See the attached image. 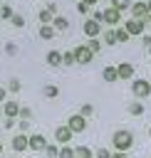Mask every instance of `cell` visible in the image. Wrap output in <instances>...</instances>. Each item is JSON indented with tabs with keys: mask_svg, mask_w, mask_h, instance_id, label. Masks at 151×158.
Returning <instances> with one entry per match:
<instances>
[{
	"mask_svg": "<svg viewBox=\"0 0 151 158\" xmlns=\"http://www.w3.org/2000/svg\"><path fill=\"white\" fill-rule=\"evenodd\" d=\"M111 143H114V148H116V151H124V153H129V151H131V146H134V136H131V131H126V128H119V131H114V136H111Z\"/></svg>",
	"mask_w": 151,
	"mask_h": 158,
	"instance_id": "6da1fadb",
	"label": "cell"
},
{
	"mask_svg": "<svg viewBox=\"0 0 151 158\" xmlns=\"http://www.w3.org/2000/svg\"><path fill=\"white\" fill-rule=\"evenodd\" d=\"M131 94H134V99H139V101L149 99V96H151V81H146V79H134Z\"/></svg>",
	"mask_w": 151,
	"mask_h": 158,
	"instance_id": "7a4b0ae2",
	"label": "cell"
},
{
	"mask_svg": "<svg viewBox=\"0 0 151 158\" xmlns=\"http://www.w3.org/2000/svg\"><path fill=\"white\" fill-rule=\"evenodd\" d=\"M67 128H69L72 133H84V131H87V118H84L82 114H72V116L67 118Z\"/></svg>",
	"mask_w": 151,
	"mask_h": 158,
	"instance_id": "3957f363",
	"label": "cell"
},
{
	"mask_svg": "<svg viewBox=\"0 0 151 158\" xmlns=\"http://www.w3.org/2000/svg\"><path fill=\"white\" fill-rule=\"evenodd\" d=\"M72 52H74V62H79V64H89V62L94 59V54H92V49H89L87 44H79V47H74Z\"/></svg>",
	"mask_w": 151,
	"mask_h": 158,
	"instance_id": "277c9868",
	"label": "cell"
},
{
	"mask_svg": "<svg viewBox=\"0 0 151 158\" xmlns=\"http://www.w3.org/2000/svg\"><path fill=\"white\" fill-rule=\"evenodd\" d=\"M124 30H126L129 35L139 37V35H144V20H136V17H131V20H126V22H124Z\"/></svg>",
	"mask_w": 151,
	"mask_h": 158,
	"instance_id": "5b68a950",
	"label": "cell"
},
{
	"mask_svg": "<svg viewBox=\"0 0 151 158\" xmlns=\"http://www.w3.org/2000/svg\"><path fill=\"white\" fill-rule=\"evenodd\" d=\"M101 22H106V25H119L121 22V12L119 10H114V7H106L104 12H101Z\"/></svg>",
	"mask_w": 151,
	"mask_h": 158,
	"instance_id": "8992f818",
	"label": "cell"
},
{
	"mask_svg": "<svg viewBox=\"0 0 151 158\" xmlns=\"http://www.w3.org/2000/svg\"><path fill=\"white\" fill-rule=\"evenodd\" d=\"M45 146H47V141H45L42 133H32V136H27V148H30V151H45Z\"/></svg>",
	"mask_w": 151,
	"mask_h": 158,
	"instance_id": "52a82bcc",
	"label": "cell"
},
{
	"mask_svg": "<svg viewBox=\"0 0 151 158\" xmlns=\"http://www.w3.org/2000/svg\"><path fill=\"white\" fill-rule=\"evenodd\" d=\"M72 136H74V133H72L67 126H57V128H54V141L62 143V146H67V143L72 141Z\"/></svg>",
	"mask_w": 151,
	"mask_h": 158,
	"instance_id": "ba28073f",
	"label": "cell"
},
{
	"mask_svg": "<svg viewBox=\"0 0 151 158\" xmlns=\"http://www.w3.org/2000/svg\"><path fill=\"white\" fill-rule=\"evenodd\" d=\"M82 30H84V35H87V37H99V32H101V25H99L97 20H84Z\"/></svg>",
	"mask_w": 151,
	"mask_h": 158,
	"instance_id": "9c48e42d",
	"label": "cell"
},
{
	"mask_svg": "<svg viewBox=\"0 0 151 158\" xmlns=\"http://www.w3.org/2000/svg\"><path fill=\"white\" fill-rule=\"evenodd\" d=\"M131 15H134L136 20L146 17V15H149V10H146V0H136V2H131Z\"/></svg>",
	"mask_w": 151,
	"mask_h": 158,
	"instance_id": "30bf717a",
	"label": "cell"
},
{
	"mask_svg": "<svg viewBox=\"0 0 151 158\" xmlns=\"http://www.w3.org/2000/svg\"><path fill=\"white\" fill-rule=\"evenodd\" d=\"M116 77H119V79H131V77H134V64H129V62L116 64Z\"/></svg>",
	"mask_w": 151,
	"mask_h": 158,
	"instance_id": "8fae6325",
	"label": "cell"
},
{
	"mask_svg": "<svg viewBox=\"0 0 151 158\" xmlns=\"http://www.w3.org/2000/svg\"><path fill=\"white\" fill-rule=\"evenodd\" d=\"M52 27H54V32H67L69 30V20L62 17V15H54L52 17Z\"/></svg>",
	"mask_w": 151,
	"mask_h": 158,
	"instance_id": "7c38bea8",
	"label": "cell"
},
{
	"mask_svg": "<svg viewBox=\"0 0 151 158\" xmlns=\"http://www.w3.org/2000/svg\"><path fill=\"white\" fill-rule=\"evenodd\" d=\"M45 62H47L50 67H59V64H62V52H57V49H50V52L45 54Z\"/></svg>",
	"mask_w": 151,
	"mask_h": 158,
	"instance_id": "4fadbf2b",
	"label": "cell"
},
{
	"mask_svg": "<svg viewBox=\"0 0 151 158\" xmlns=\"http://www.w3.org/2000/svg\"><path fill=\"white\" fill-rule=\"evenodd\" d=\"M12 151H15V153L27 151V136H25V133H20V136H15V138H12Z\"/></svg>",
	"mask_w": 151,
	"mask_h": 158,
	"instance_id": "5bb4252c",
	"label": "cell"
},
{
	"mask_svg": "<svg viewBox=\"0 0 151 158\" xmlns=\"http://www.w3.org/2000/svg\"><path fill=\"white\" fill-rule=\"evenodd\" d=\"M20 114V104L17 101H5V116L7 118H15Z\"/></svg>",
	"mask_w": 151,
	"mask_h": 158,
	"instance_id": "9a60e30c",
	"label": "cell"
},
{
	"mask_svg": "<svg viewBox=\"0 0 151 158\" xmlns=\"http://www.w3.org/2000/svg\"><path fill=\"white\" fill-rule=\"evenodd\" d=\"M129 114H131V116H144V101H139V99L131 101V104H129Z\"/></svg>",
	"mask_w": 151,
	"mask_h": 158,
	"instance_id": "2e32d148",
	"label": "cell"
},
{
	"mask_svg": "<svg viewBox=\"0 0 151 158\" xmlns=\"http://www.w3.org/2000/svg\"><path fill=\"white\" fill-rule=\"evenodd\" d=\"M101 77H104V81H116L119 77H116V67H104V72H101Z\"/></svg>",
	"mask_w": 151,
	"mask_h": 158,
	"instance_id": "e0dca14e",
	"label": "cell"
},
{
	"mask_svg": "<svg viewBox=\"0 0 151 158\" xmlns=\"http://www.w3.org/2000/svg\"><path fill=\"white\" fill-rule=\"evenodd\" d=\"M40 37L42 40H52L54 37V27L52 25H40Z\"/></svg>",
	"mask_w": 151,
	"mask_h": 158,
	"instance_id": "ac0fdd59",
	"label": "cell"
},
{
	"mask_svg": "<svg viewBox=\"0 0 151 158\" xmlns=\"http://www.w3.org/2000/svg\"><path fill=\"white\" fill-rule=\"evenodd\" d=\"M74 158H92V148H87V146H77V148H74Z\"/></svg>",
	"mask_w": 151,
	"mask_h": 158,
	"instance_id": "d6986e66",
	"label": "cell"
},
{
	"mask_svg": "<svg viewBox=\"0 0 151 158\" xmlns=\"http://www.w3.org/2000/svg\"><path fill=\"white\" fill-rule=\"evenodd\" d=\"M111 7L119 10V12H121V10H129V7H131V0H111Z\"/></svg>",
	"mask_w": 151,
	"mask_h": 158,
	"instance_id": "ffe728a7",
	"label": "cell"
},
{
	"mask_svg": "<svg viewBox=\"0 0 151 158\" xmlns=\"http://www.w3.org/2000/svg\"><path fill=\"white\" fill-rule=\"evenodd\" d=\"M87 47L92 49V54H97V52L101 49V42H99L97 37H89V40H87Z\"/></svg>",
	"mask_w": 151,
	"mask_h": 158,
	"instance_id": "44dd1931",
	"label": "cell"
},
{
	"mask_svg": "<svg viewBox=\"0 0 151 158\" xmlns=\"http://www.w3.org/2000/svg\"><path fill=\"white\" fill-rule=\"evenodd\" d=\"M42 94H45V96H47V99H54V96H57V94H59V89H57V86H52V84H47V86H45V89H42Z\"/></svg>",
	"mask_w": 151,
	"mask_h": 158,
	"instance_id": "7402d4cb",
	"label": "cell"
},
{
	"mask_svg": "<svg viewBox=\"0 0 151 158\" xmlns=\"http://www.w3.org/2000/svg\"><path fill=\"white\" fill-rule=\"evenodd\" d=\"M37 17H40V22H42V25H50V22H52V12H50V10H40V15H37Z\"/></svg>",
	"mask_w": 151,
	"mask_h": 158,
	"instance_id": "603a6c76",
	"label": "cell"
},
{
	"mask_svg": "<svg viewBox=\"0 0 151 158\" xmlns=\"http://www.w3.org/2000/svg\"><path fill=\"white\" fill-rule=\"evenodd\" d=\"M114 35H116V42H126V40L131 37V35H129V32H126L124 27H119V30H114Z\"/></svg>",
	"mask_w": 151,
	"mask_h": 158,
	"instance_id": "cb8c5ba5",
	"label": "cell"
},
{
	"mask_svg": "<svg viewBox=\"0 0 151 158\" xmlns=\"http://www.w3.org/2000/svg\"><path fill=\"white\" fill-rule=\"evenodd\" d=\"M12 15H15V12H12L10 5H2V7H0V17H2V20H10Z\"/></svg>",
	"mask_w": 151,
	"mask_h": 158,
	"instance_id": "d4e9b609",
	"label": "cell"
},
{
	"mask_svg": "<svg viewBox=\"0 0 151 158\" xmlns=\"http://www.w3.org/2000/svg\"><path fill=\"white\" fill-rule=\"evenodd\" d=\"M104 42H106L109 47H114V44H116V35H114V30H109V32H104Z\"/></svg>",
	"mask_w": 151,
	"mask_h": 158,
	"instance_id": "484cf974",
	"label": "cell"
},
{
	"mask_svg": "<svg viewBox=\"0 0 151 158\" xmlns=\"http://www.w3.org/2000/svg\"><path fill=\"white\" fill-rule=\"evenodd\" d=\"M62 64H64V67L74 64V52H62Z\"/></svg>",
	"mask_w": 151,
	"mask_h": 158,
	"instance_id": "4316f807",
	"label": "cell"
},
{
	"mask_svg": "<svg viewBox=\"0 0 151 158\" xmlns=\"http://www.w3.org/2000/svg\"><path fill=\"white\" fill-rule=\"evenodd\" d=\"M57 158H74V148H69V146H64L59 153H57Z\"/></svg>",
	"mask_w": 151,
	"mask_h": 158,
	"instance_id": "83f0119b",
	"label": "cell"
},
{
	"mask_svg": "<svg viewBox=\"0 0 151 158\" xmlns=\"http://www.w3.org/2000/svg\"><path fill=\"white\" fill-rule=\"evenodd\" d=\"M7 89H10V91H20V89H22L20 79H10V81H7Z\"/></svg>",
	"mask_w": 151,
	"mask_h": 158,
	"instance_id": "f1b7e54d",
	"label": "cell"
},
{
	"mask_svg": "<svg viewBox=\"0 0 151 158\" xmlns=\"http://www.w3.org/2000/svg\"><path fill=\"white\" fill-rule=\"evenodd\" d=\"M79 114L87 118V116H92V114H94V106H92V104H82V111H79Z\"/></svg>",
	"mask_w": 151,
	"mask_h": 158,
	"instance_id": "f546056e",
	"label": "cell"
},
{
	"mask_svg": "<svg viewBox=\"0 0 151 158\" xmlns=\"http://www.w3.org/2000/svg\"><path fill=\"white\" fill-rule=\"evenodd\" d=\"M45 153H47L50 158H57V153H59V148H57V146H50V143H47V146H45Z\"/></svg>",
	"mask_w": 151,
	"mask_h": 158,
	"instance_id": "4dcf8cb0",
	"label": "cell"
},
{
	"mask_svg": "<svg viewBox=\"0 0 151 158\" xmlns=\"http://www.w3.org/2000/svg\"><path fill=\"white\" fill-rule=\"evenodd\" d=\"M10 20H12V25H15V27H25V17H22V15H12Z\"/></svg>",
	"mask_w": 151,
	"mask_h": 158,
	"instance_id": "1f68e13d",
	"label": "cell"
},
{
	"mask_svg": "<svg viewBox=\"0 0 151 158\" xmlns=\"http://www.w3.org/2000/svg\"><path fill=\"white\" fill-rule=\"evenodd\" d=\"M77 10H79L82 15H87V12H89V5H84V2L79 0V2H77Z\"/></svg>",
	"mask_w": 151,
	"mask_h": 158,
	"instance_id": "d6a6232c",
	"label": "cell"
},
{
	"mask_svg": "<svg viewBox=\"0 0 151 158\" xmlns=\"http://www.w3.org/2000/svg\"><path fill=\"white\" fill-rule=\"evenodd\" d=\"M30 114H32V111H30L27 106H20V114H17V116H22V118H30Z\"/></svg>",
	"mask_w": 151,
	"mask_h": 158,
	"instance_id": "836d02e7",
	"label": "cell"
},
{
	"mask_svg": "<svg viewBox=\"0 0 151 158\" xmlns=\"http://www.w3.org/2000/svg\"><path fill=\"white\" fill-rule=\"evenodd\" d=\"M94 156H97V158H109V156H111V153H109V151H106V148H99V151H97V153H94Z\"/></svg>",
	"mask_w": 151,
	"mask_h": 158,
	"instance_id": "e575fe53",
	"label": "cell"
},
{
	"mask_svg": "<svg viewBox=\"0 0 151 158\" xmlns=\"http://www.w3.org/2000/svg\"><path fill=\"white\" fill-rule=\"evenodd\" d=\"M17 126H20V128H22V133H25V131H27V128H30V121H27V118H22V121H20V123H17Z\"/></svg>",
	"mask_w": 151,
	"mask_h": 158,
	"instance_id": "d590c367",
	"label": "cell"
},
{
	"mask_svg": "<svg viewBox=\"0 0 151 158\" xmlns=\"http://www.w3.org/2000/svg\"><path fill=\"white\" fill-rule=\"evenodd\" d=\"M109 158H129V156H126V153H124V151H116V153H111V156H109Z\"/></svg>",
	"mask_w": 151,
	"mask_h": 158,
	"instance_id": "8d00e7d4",
	"label": "cell"
},
{
	"mask_svg": "<svg viewBox=\"0 0 151 158\" xmlns=\"http://www.w3.org/2000/svg\"><path fill=\"white\" fill-rule=\"evenodd\" d=\"M47 10H50V12L54 15V12H57V2H50V5H47Z\"/></svg>",
	"mask_w": 151,
	"mask_h": 158,
	"instance_id": "74e56055",
	"label": "cell"
},
{
	"mask_svg": "<svg viewBox=\"0 0 151 158\" xmlns=\"http://www.w3.org/2000/svg\"><path fill=\"white\" fill-rule=\"evenodd\" d=\"M141 42H144V47H149V44H151V37H149V35H144V40H141Z\"/></svg>",
	"mask_w": 151,
	"mask_h": 158,
	"instance_id": "f35d334b",
	"label": "cell"
},
{
	"mask_svg": "<svg viewBox=\"0 0 151 158\" xmlns=\"http://www.w3.org/2000/svg\"><path fill=\"white\" fill-rule=\"evenodd\" d=\"M82 2H84V5H89V7H92V5H97V2H99V0H82Z\"/></svg>",
	"mask_w": 151,
	"mask_h": 158,
	"instance_id": "ab89813d",
	"label": "cell"
},
{
	"mask_svg": "<svg viewBox=\"0 0 151 158\" xmlns=\"http://www.w3.org/2000/svg\"><path fill=\"white\" fill-rule=\"evenodd\" d=\"M0 101H5V86H0Z\"/></svg>",
	"mask_w": 151,
	"mask_h": 158,
	"instance_id": "60d3db41",
	"label": "cell"
},
{
	"mask_svg": "<svg viewBox=\"0 0 151 158\" xmlns=\"http://www.w3.org/2000/svg\"><path fill=\"white\" fill-rule=\"evenodd\" d=\"M146 10H149V12H151V0H146Z\"/></svg>",
	"mask_w": 151,
	"mask_h": 158,
	"instance_id": "b9f144b4",
	"label": "cell"
},
{
	"mask_svg": "<svg viewBox=\"0 0 151 158\" xmlns=\"http://www.w3.org/2000/svg\"><path fill=\"white\" fill-rule=\"evenodd\" d=\"M0 153H2V141H0Z\"/></svg>",
	"mask_w": 151,
	"mask_h": 158,
	"instance_id": "7bdbcfd3",
	"label": "cell"
},
{
	"mask_svg": "<svg viewBox=\"0 0 151 158\" xmlns=\"http://www.w3.org/2000/svg\"><path fill=\"white\" fill-rule=\"evenodd\" d=\"M149 138H151V128H149Z\"/></svg>",
	"mask_w": 151,
	"mask_h": 158,
	"instance_id": "ee69618b",
	"label": "cell"
},
{
	"mask_svg": "<svg viewBox=\"0 0 151 158\" xmlns=\"http://www.w3.org/2000/svg\"><path fill=\"white\" fill-rule=\"evenodd\" d=\"M149 54H151V44H149Z\"/></svg>",
	"mask_w": 151,
	"mask_h": 158,
	"instance_id": "f6af8a7d",
	"label": "cell"
}]
</instances>
